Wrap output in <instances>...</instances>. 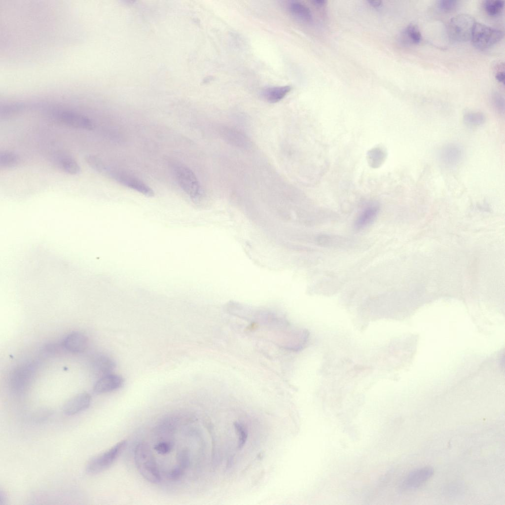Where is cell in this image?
Wrapping results in <instances>:
<instances>
[{"label":"cell","instance_id":"obj_1","mask_svg":"<svg viewBox=\"0 0 505 505\" xmlns=\"http://www.w3.org/2000/svg\"><path fill=\"white\" fill-rule=\"evenodd\" d=\"M135 461L138 471L144 478L152 483L159 481L160 475L155 461L147 445L140 443L136 446Z\"/></svg>","mask_w":505,"mask_h":505},{"label":"cell","instance_id":"obj_2","mask_svg":"<svg viewBox=\"0 0 505 505\" xmlns=\"http://www.w3.org/2000/svg\"><path fill=\"white\" fill-rule=\"evenodd\" d=\"M173 172L181 188L193 201H199L203 196V192L193 171L183 164H176L173 166Z\"/></svg>","mask_w":505,"mask_h":505},{"label":"cell","instance_id":"obj_3","mask_svg":"<svg viewBox=\"0 0 505 505\" xmlns=\"http://www.w3.org/2000/svg\"><path fill=\"white\" fill-rule=\"evenodd\" d=\"M475 22L473 17L467 14H460L452 17L447 27L450 39L458 42L468 41L471 38Z\"/></svg>","mask_w":505,"mask_h":505},{"label":"cell","instance_id":"obj_4","mask_svg":"<svg viewBox=\"0 0 505 505\" xmlns=\"http://www.w3.org/2000/svg\"><path fill=\"white\" fill-rule=\"evenodd\" d=\"M503 36L501 30L475 22L470 39L476 48L484 50L499 42Z\"/></svg>","mask_w":505,"mask_h":505},{"label":"cell","instance_id":"obj_5","mask_svg":"<svg viewBox=\"0 0 505 505\" xmlns=\"http://www.w3.org/2000/svg\"><path fill=\"white\" fill-rule=\"evenodd\" d=\"M126 445V441L122 440L107 451L92 458L86 465V471L96 474L108 469L122 453Z\"/></svg>","mask_w":505,"mask_h":505},{"label":"cell","instance_id":"obj_6","mask_svg":"<svg viewBox=\"0 0 505 505\" xmlns=\"http://www.w3.org/2000/svg\"><path fill=\"white\" fill-rule=\"evenodd\" d=\"M35 372L33 364H25L15 369L9 377V386L16 393H23L28 388Z\"/></svg>","mask_w":505,"mask_h":505},{"label":"cell","instance_id":"obj_7","mask_svg":"<svg viewBox=\"0 0 505 505\" xmlns=\"http://www.w3.org/2000/svg\"><path fill=\"white\" fill-rule=\"evenodd\" d=\"M111 176L121 184L147 197L154 196L153 190L137 177L121 171H113Z\"/></svg>","mask_w":505,"mask_h":505},{"label":"cell","instance_id":"obj_8","mask_svg":"<svg viewBox=\"0 0 505 505\" xmlns=\"http://www.w3.org/2000/svg\"><path fill=\"white\" fill-rule=\"evenodd\" d=\"M464 157V150L457 144H446L440 149L439 158L441 163L448 168H453L460 164Z\"/></svg>","mask_w":505,"mask_h":505},{"label":"cell","instance_id":"obj_9","mask_svg":"<svg viewBox=\"0 0 505 505\" xmlns=\"http://www.w3.org/2000/svg\"><path fill=\"white\" fill-rule=\"evenodd\" d=\"M124 380L120 376L109 373L103 376L95 383L93 391L97 394L111 392L120 388L123 385Z\"/></svg>","mask_w":505,"mask_h":505},{"label":"cell","instance_id":"obj_10","mask_svg":"<svg viewBox=\"0 0 505 505\" xmlns=\"http://www.w3.org/2000/svg\"><path fill=\"white\" fill-rule=\"evenodd\" d=\"M91 401L90 395L87 393L77 394L68 400L64 405V413L69 416L76 414L86 409Z\"/></svg>","mask_w":505,"mask_h":505},{"label":"cell","instance_id":"obj_11","mask_svg":"<svg viewBox=\"0 0 505 505\" xmlns=\"http://www.w3.org/2000/svg\"><path fill=\"white\" fill-rule=\"evenodd\" d=\"M433 474V469L425 467L410 472L405 479L403 486L408 489L417 488L427 481Z\"/></svg>","mask_w":505,"mask_h":505},{"label":"cell","instance_id":"obj_12","mask_svg":"<svg viewBox=\"0 0 505 505\" xmlns=\"http://www.w3.org/2000/svg\"><path fill=\"white\" fill-rule=\"evenodd\" d=\"M59 118L63 123L73 128L92 130L95 127L94 123L90 119L73 112H62L59 114Z\"/></svg>","mask_w":505,"mask_h":505},{"label":"cell","instance_id":"obj_13","mask_svg":"<svg viewBox=\"0 0 505 505\" xmlns=\"http://www.w3.org/2000/svg\"><path fill=\"white\" fill-rule=\"evenodd\" d=\"M87 337L79 332H73L64 339L62 345L67 350L72 353H81L88 345Z\"/></svg>","mask_w":505,"mask_h":505},{"label":"cell","instance_id":"obj_14","mask_svg":"<svg viewBox=\"0 0 505 505\" xmlns=\"http://www.w3.org/2000/svg\"><path fill=\"white\" fill-rule=\"evenodd\" d=\"M221 134L225 141L236 146L247 147L250 144L248 138L245 134L233 128H222Z\"/></svg>","mask_w":505,"mask_h":505},{"label":"cell","instance_id":"obj_15","mask_svg":"<svg viewBox=\"0 0 505 505\" xmlns=\"http://www.w3.org/2000/svg\"><path fill=\"white\" fill-rule=\"evenodd\" d=\"M379 208L375 204L366 206L359 215L354 225L357 229H362L370 224L376 217Z\"/></svg>","mask_w":505,"mask_h":505},{"label":"cell","instance_id":"obj_16","mask_svg":"<svg viewBox=\"0 0 505 505\" xmlns=\"http://www.w3.org/2000/svg\"><path fill=\"white\" fill-rule=\"evenodd\" d=\"M287 8L289 13L296 19L305 23H310L312 20V15L310 10L300 2L291 0L288 2Z\"/></svg>","mask_w":505,"mask_h":505},{"label":"cell","instance_id":"obj_17","mask_svg":"<svg viewBox=\"0 0 505 505\" xmlns=\"http://www.w3.org/2000/svg\"><path fill=\"white\" fill-rule=\"evenodd\" d=\"M92 364L95 372L101 376L111 373L115 366L114 361L105 355L96 356L93 359Z\"/></svg>","mask_w":505,"mask_h":505},{"label":"cell","instance_id":"obj_18","mask_svg":"<svg viewBox=\"0 0 505 505\" xmlns=\"http://www.w3.org/2000/svg\"><path fill=\"white\" fill-rule=\"evenodd\" d=\"M291 90L290 86L269 87L263 89L261 94L267 102L275 103L283 99Z\"/></svg>","mask_w":505,"mask_h":505},{"label":"cell","instance_id":"obj_19","mask_svg":"<svg viewBox=\"0 0 505 505\" xmlns=\"http://www.w3.org/2000/svg\"><path fill=\"white\" fill-rule=\"evenodd\" d=\"M421 39L419 29L416 25L412 23L407 25L401 34L400 39L405 44H417Z\"/></svg>","mask_w":505,"mask_h":505},{"label":"cell","instance_id":"obj_20","mask_svg":"<svg viewBox=\"0 0 505 505\" xmlns=\"http://www.w3.org/2000/svg\"><path fill=\"white\" fill-rule=\"evenodd\" d=\"M20 159L18 154L9 151H4L0 154V166L3 168L16 167L19 164Z\"/></svg>","mask_w":505,"mask_h":505},{"label":"cell","instance_id":"obj_21","mask_svg":"<svg viewBox=\"0 0 505 505\" xmlns=\"http://www.w3.org/2000/svg\"><path fill=\"white\" fill-rule=\"evenodd\" d=\"M59 163L61 168L69 174L77 175L81 172V169L78 164L70 157H62Z\"/></svg>","mask_w":505,"mask_h":505},{"label":"cell","instance_id":"obj_22","mask_svg":"<svg viewBox=\"0 0 505 505\" xmlns=\"http://www.w3.org/2000/svg\"><path fill=\"white\" fill-rule=\"evenodd\" d=\"M483 8L486 12L491 16H497L500 14L504 7V1L500 0H487L483 2Z\"/></svg>","mask_w":505,"mask_h":505},{"label":"cell","instance_id":"obj_23","mask_svg":"<svg viewBox=\"0 0 505 505\" xmlns=\"http://www.w3.org/2000/svg\"><path fill=\"white\" fill-rule=\"evenodd\" d=\"M464 121L470 126H477L485 122V117L482 112L469 111L464 114Z\"/></svg>","mask_w":505,"mask_h":505},{"label":"cell","instance_id":"obj_24","mask_svg":"<svg viewBox=\"0 0 505 505\" xmlns=\"http://www.w3.org/2000/svg\"><path fill=\"white\" fill-rule=\"evenodd\" d=\"M85 160L92 169L98 172L103 173L106 171V168L103 162L95 155H87L85 157Z\"/></svg>","mask_w":505,"mask_h":505},{"label":"cell","instance_id":"obj_25","mask_svg":"<svg viewBox=\"0 0 505 505\" xmlns=\"http://www.w3.org/2000/svg\"><path fill=\"white\" fill-rule=\"evenodd\" d=\"M458 5L459 1L456 0H441L437 2L440 10L446 13L454 11Z\"/></svg>","mask_w":505,"mask_h":505},{"label":"cell","instance_id":"obj_26","mask_svg":"<svg viewBox=\"0 0 505 505\" xmlns=\"http://www.w3.org/2000/svg\"><path fill=\"white\" fill-rule=\"evenodd\" d=\"M23 108L22 105H13L4 107L0 109L1 119H6L20 111Z\"/></svg>","mask_w":505,"mask_h":505},{"label":"cell","instance_id":"obj_27","mask_svg":"<svg viewBox=\"0 0 505 505\" xmlns=\"http://www.w3.org/2000/svg\"><path fill=\"white\" fill-rule=\"evenodd\" d=\"M493 105L496 110L500 113L505 112V100L501 94L496 93L493 97Z\"/></svg>","mask_w":505,"mask_h":505},{"label":"cell","instance_id":"obj_28","mask_svg":"<svg viewBox=\"0 0 505 505\" xmlns=\"http://www.w3.org/2000/svg\"><path fill=\"white\" fill-rule=\"evenodd\" d=\"M496 79L500 82L505 84V75L504 72H499L495 75Z\"/></svg>","mask_w":505,"mask_h":505},{"label":"cell","instance_id":"obj_29","mask_svg":"<svg viewBox=\"0 0 505 505\" xmlns=\"http://www.w3.org/2000/svg\"><path fill=\"white\" fill-rule=\"evenodd\" d=\"M368 2L369 5L373 7H379L382 4L381 1L371 0L368 1Z\"/></svg>","mask_w":505,"mask_h":505},{"label":"cell","instance_id":"obj_30","mask_svg":"<svg viewBox=\"0 0 505 505\" xmlns=\"http://www.w3.org/2000/svg\"><path fill=\"white\" fill-rule=\"evenodd\" d=\"M6 496L5 494L1 491L0 492V505H2L5 503L6 501Z\"/></svg>","mask_w":505,"mask_h":505},{"label":"cell","instance_id":"obj_31","mask_svg":"<svg viewBox=\"0 0 505 505\" xmlns=\"http://www.w3.org/2000/svg\"><path fill=\"white\" fill-rule=\"evenodd\" d=\"M313 2L317 6H321L324 5L326 1L325 0H315L313 1Z\"/></svg>","mask_w":505,"mask_h":505}]
</instances>
